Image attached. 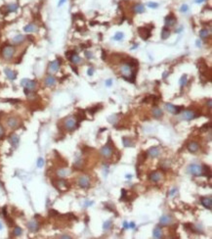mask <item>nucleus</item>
Returning <instances> with one entry per match:
<instances>
[{"label": "nucleus", "instance_id": "f257e3e1", "mask_svg": "<svg viewBox=\"0 0 212 239\" xmlns=\"http://www.w3.org/2000/svg\"><path fill=\"white\" fill-rule=\"evenodd\" d=\"M120 74L121 76H123L126 79H130L131 82H135V72L133 71V68H132L130 65L128 64H123L120 68Z\"/></svg>", "mask_w": 212, "mask_h": 239}, {"label": "nucleus", "instance_id": "f03ea898", "mask_svg": "<svg viewBox=\"0 0 212 239\" xmlns=\"http://www.w3.org/2000/svg\"><path fill=\"white\" fill-rule=\"evenodd\" d=\"M21 84H22V86H24V88H25L24 91H25V93L26 95H28L29 92L34 91L35 88H36V82H35V81H31V79H28V78L22 79Z\"/></svg>", "mask_w": 212, "mask_h": 239}, {"label": "nucleus", "instance_id": "7ed1b4c3", "mask_svg": "<svg viewBox=\"0 0 212 239\" xmlns=\"http://www.w3.org/2000/svg\"><path fill=\"white\" fill-rule=\"evenodd\" d=\"M16 52V48L13 45H6L2 48L1 50V55L5 60H10L12 59Z\"/></svg>", "mask_w": 212, "mask_h": 239}, {"label": "nucleus", "instance_id": "20e7f679", "mask_svg": "<svg viewBox=\"0 0 212 239\" xmlns=\"http://www.w3.org/2000/svg\"><path fill=\"white\" fill-rule=\"evenodd\" d=\"M64 126L68 131H73L75 128L78 126V123L76 119L72 118V117H69L68 119H65L64 122Z\"/></svg>", "mask_w": 212, "mask_h": 239}, {"label": "nucleus", "instance_id": "39448f33", "mask_svg": "<svg viewBox=\"0 0 212 239\" xmlns=\"http://www.w3.org/2000/svg\"><path fill=\"white\" fill-rule=\"evenodd\" d=\"M187 171L189 174L193 175L194 176H202V166H200V165H190L188 167Z\"/></svg>", "mask_w": 212, "mask_h": 239}, {"label": "nucleus", "instance_id": "423d86ee", "mask_svg": "<svg viewBox=\"0 0 212 239\" xmlns=\"http://www.w3.org/2000/svg\"><path fill=\"white\" fill-rule=\"evenodd\" d=\"M164 109L167 112L173 114V115H178L180 112H182V109H184V108L182 107V106H175V105L171 104V103H166L164 105Z\"/></svg>", "mask_w": 212, "mask_h": 239}, {"label": "nucleus", "instance_id": "0eeeda50", "mask_svg": "<svg viewBox=\"0 0 212 239\" xmlns=\"http://www.w3.org/2000/svg\"><path fill=\"white\" fill-rule=\"evenodd\" d=\"M77 183L81 188H89L90 187V177L85 175H82L78 177Z\"/></svg>", "mask_w": 212, "mask_h": 239}, {"label": "nucleus", "instance_id": "6e6552de", "mask_svg": "<svg viewBox=\"0 0 212 239\" xmlns=\"http://www.w3.org/2000/svg\"><path fill=\"white\" fill-rule=\"evenodd\" d=\"M138 33H139V35L143 38L144 40H147L152 35L150 30L148 29L147 26H140V28H138Z\"/></svg>", "mask_w": 212, "mask_h": 239}, {"label": "nucleus", "instance_id": "1a4fd4ad", "mask_svg": "<svg viewBox=\"0 0 212 239\" xmlns=\"http://www.w3.org/2000/svg\"><path fill=\"white\" fill-rule=\"evenodd\" d=\"M196 113L194 111H192V110H186V111H183L181 114V119H185V121H191V119H193L196 118Z\"/></svg>", "mask_w": 212, "mask_h": 239}, {"label": "nucleus", "instance_id": "9d476101", "mask_svg": "<svg viewBox=\"0 0 212 239\" xmlns=\"http://www.w3.org/2000/svg\"><path fill=\"white\" fill-rule=\"evenodd\" d=\"M112 152H113V150H112V147L110 145V142H109L107 145H105V146L101 149V154L106 158L111 157V156L112 155Z\"/></svg>", "mask_w": 212, "mask_h": 239}, {"label": "nucleus", "instance_id": "9b49d317", "mask_svg": "<svg viewBox=\"0 0 212 239\" xmlns=\"http://www.w3.org/2000/svg\"><path fill=\"white\" fill-rule=\"evenodd\" d=\"M60 66H61V63L58 61V60H55L53 62H51L49 64V67H48V72L50 74H55L57 73L59 69H60Z\"/></svg>", "mask_w": 212, "mask_h": 239}, {"label": "nucleus", "instance_id": "f8f14e48", "mask_svg": "<svg viewBox=\"0 0 212 239\" xmlns=\"http://www.w3.org/2000/svg\"><path fill=\"white\" fill-rule=\"evenodd\" d=\"M200 202L202 204V206L208 210H211L212 209V199L210 196H206V197H201L200 198Z\"/></svg>", "mask_w": 212, "mask_h": 239}, {"label": "nucleus", "instance_id": "ddd939ff", "mask_svg": "<svg viewBox=\"0 0 212 239\" xmlns=\"http://www.w3.org/2000/svg\"><path fill=\"white\" fill-rule=\"evenodd\" d=\"M149 179H150V181H153V182L160 181L162 179L161 172H159V171H153V172H150V176H149Z\"/></svg>", "mask_w": 212, "mask_h": 239}, {"label": "nucleus", "instance_id": "4468645a", "mask_svg": "<svg viewBox=\"0 0 212 239\" xmlns=\"http://www.w3.org/2000/svg\"><path fill=\"white\" fill-rule=\"evenodd\" d=\"M7 126H9L10 128H16L19 126V121L15 117H11V118H9V119H7Z\"/></svg>", "mask_w": 212, "mask_h": 239}, {"label": "nucleus", "instance_id": "2eb2a0df", "mask_svg": "<svg viewBox=\"0 0 212 239\" xmlns=\"http://www.w3.org/2000/svg\"><path fill=\"white\" fill-rule=\"evenodd\" d=\"M27 227L31 232H36L39 229V223L36 220H31L27 222Z\"/></svg>", "mask_w": 212, "mask_h": 239}, {"label": "nucleus", "instance_id": "dca6fc26", "mask_svg": "<svg viewBox=\"0 0 212 239\" xmlns=\"http://www.w3.org/2000/svg\"><path fill=\"white\" fill-rule=\"evenodd\" d=\"M4 73H5V75H6L7 77H8L9 79H11V81H15V79L17 78V73H16L15 71H13V70L6 68V69L4 70Z\"/></svg>", "mask_w": 212, "mask_h": 239}, {"label": "nucleus", "instance_id": "f3484780", "mask_svg": "<svg viewBox=\"0 0 212 239\" xmlns=\"http://www.w3.org/2000/svg\"><path fill=\"white\" fill-rule=\"evenodd\" d=\"M147 155L150 156V158H156L159 155V148L158 147H152L148 150Z\"/></svg>", "mask_w": 212, "mask_h": 239}, {"label": "nucleus", "instance_id": "a211bd4d", "mask_svg": "<svg viewBox=\"0 0 212 239\" xmlns=\"http://www.w3.org/2000/svg\"><path fill=\"white\" fill-rule=\"evenodd\" d=\"M44 82H45V85H46V86L51 87V86H54V85L56 84V78H55L53 76L49 75V76H47L46 77H45Z\"/></svg>", "mask_w": 212, "mask_h": 239}, {"label": "nucleus", "instance_id": "6ab92c4d", "mask_svg": "<svg viewBox=\"0 0 212 239\" xmlns=\"http://www.w3.org/2000/svg\"><path fill=\"white\" fill-rule=\"evenodd\" d=\"M171 222H172V218L170 216H167V215L162 216L161 218H160V220H159L160 225H168Z\"/></svg>", "mask_w": 212, "mask_h": 239}, {"label": "nucleus", "instance_id": "aec40b11", "mask_svg": "<svg viewBox=\"0 0 212 239\" xmlns=\"http://www.w3.org/2000/svg\"><path fill=\"white\" fill-rule=\"evenodd\" d=\"M176 18H174L173 16H167L165 19H164V23H165V26L167 28H170V26H173V25L176 24Z\"/></svg>", "mask_w": 212, "mask_h": 239}, {"label": "nucleus", "instance_id": "412c9836", "mask_svg": "<svg viewBox=\"0 0 212 239\" xmlns=\"http://www.w3.org/2000/svg\"><path fill=\"white\" fill-rule=\"evenodd\" d=\"M188 149H189V151L192 152V153H195V152L200 149V145H199L198 142H195V141H191V142L188 144Z\"/></svg>", "mask_w": 212, "mask_h": 239}, {"label": "nucleus", "instance_id": "4be33fe9", "mask_svg": "<svg viewBox=\"0 0 212 239\" xmlns=\"http://www.w3.org/2000/svg\"><path fill=\"white\" fill-rule=\"evenodd\" d=\"M9 142L12 144L13 147H18V145L20 143V138L18 135L16 134H11L9 137Z\"/></svg>", "mask_w": 212, "mask_h": 239}, {"label": "nucleus", "instance_id": "5701e85b", "mask_svg": "<svg viewBox=\"0 0 212 239\" xmlns=\"http://www.w3.org/2000/svg\"><path fill=\"white\" fill-rule=\"evenodd\" d=\"M152 112H153V116H154L156 119H160L162 116H163L162 110L158 107H154L152 109Z\"/></svg>", "mask_w": 212, "mask_h": 239}, {"label": "nucleus", "instance_id": "b1692460", "mask_svg": "<svg viewBox=\"0 0 212 239\" xmlns=\"http://www.w3.org/2000/svg\"><path fill=\"white\" fill-rule=\"evenodd\" d=\"M153 235L154 237L156 239H159L163 237V232H162L161 228L159 227H156L154 228V231H153Z\"/></svg>", "mask_w": 212, "mask_h": 239}, {"label": "nucleus", "instance_id": "393cba45", "mask_svg": "<svg viewBox=\"0 0 212 239\" xmlns=\"http://www.w3.org/2000/svg\"><path fill=\"white\" fill-rule=\"evenodd\" d=\"M25 40V36H24L23 34H18V35H16V36L12 39V42L14 44L19 45V44L23 43Z\"/></svg>", "mask_w": 212, "mask_h": 239}, {"label": "nucleus", "instance_id": "a878e982", "mask_svg": "<svg viewBox=\"0 0 212 239\" xmlns=\"http://www.w3.org/2000/svg\"><path fill=\"white\" fill-rule=\"evenodd\" d=\"M24 31L25 32H27V33H29V32H33L35 31H37V28L34 24H27L26 25L24 26Z\"/></svg>", "mask_w": 212, "mask_h": 239}, {"label": "nucleus", "instance_id": "bb28decb", "mask_svg": "<svg viewBox=\"0 0 212 239\" xmlns=\"http://www.w3.org/2000/svg\"><path fill=\"white\" fill-rule=\"evenodd\" d=\"M69 60H70V62L72 64H74V65H78V64L81 63V58L76 53H73L71 56L69 58Z\"/></svg>", "mask_w": 212, "mask_h": 239}, {"label": "nucleus", "instance_id": "cd10ccee", "mask_svg": "<svg viewBox=\"0 0 212 239\" xmlns=\"http://www.w3.org/2000/svg\"><path fill=\"white\" fill-rule=\"evenodd\" d=\"M58 185L57 187L58 189H62V190H66V189L69 188V184L67 182V180H64V179H61V180H58Z\"/></svg>", "mask_w": 212, "mask_h": 239}, {"label": "nucleus", "instance_id": "c85d7f7f", "mask_svg": "<svg viewBox=\"0 0 212 239\" xmlns=\"http://www.w3.org/2000/svg\"><path fill=\"white\" fill-rule=\"evenodd\" d=\"M170 34H171L170 30H169L167 26H164L161 31V39H163V40L167 39V38L170 36Z\"/></svg>", "mask_w": 212, "mask_h": 239}, {"label": "nucleus", "instance_id": "c756f323", "mask_svg": "<svg viewBox=\"0 0 212 239\" xmlns=\"http://www.w3.org/2000/svg\"><path fill=\"white\" fill-rule=\"evenodd\" d=\"M69 175V170L67 169H60L57 170V176L60 177H66Z\"/></svg>", "mask_w": 212, "mask_h": 239}, {"label": "nucleus", "instance_id": "7c9ffc66", "mask_svg": "<svg viewBox=\"0 0 212 239\" xmlns=\"http://www.w3.org/2000/svg\"><path fill=\"white\" fill-rule=\"evenodd\" d=\"M18 8H19L18 4H16V3H11V4H9V5L7 6V11L9 13H14L18 10Z\"/></svg>", "mask_w": 212, "mask_h": 239}, {"label": "nucleus", "instance_id": "2f4dec72", "mask_svg": "<svg viewBox=\"0 0 212 239\" xmlns=\"http://www.w3.org/2000/svg\"><path fill=\"white\" fill-rule=\"evenodd\" d=\"M122 143L124 145V147H133L134 146L133 141L130 138H128V137H123L122 138Z\"/></svg>", "mask_w": 212, "mask_h": 239}, {"label": "nucleus", "instance_id": "473e14b6", "mask_svg": "<svg viewBox=\"0 0 212 239\" xmlns=\"http://www.w3.org/2000/svg\"><path fill=\"white\" fill-rule=\"evenodd\" d=\"M134 11L137 14H142V13L145 12V6L143 4H137V5L134 6Z\"/></svg>", "mask_w": 212, "mask_h": 239}, {"label": "nucleus", "instance_id": "72a5a7b5", "mask_svg": "<svg viewBox=\"0 0 212 239\" xmlns=\"http://www.w3.org/2000/svg\"><path fill=\"white\" fill-rule=\"evenodd\" d=\"M209 34H210V32L208 30H206V29H203V30H201L200 32V36L201 38H207L209 36Z\"/></svg>", "mask_w": 212, "mask_h": 239}, {"label": "nucleus", "instance_id": "f704fd0d", "mask_svg": "<svg viewBox=\"0 0 212 239\" xmlns=\"http://www.w3.org/2000/svg\"><path fill=\"white\" fill-rule=\"evenodd\" d=\"M123 38H124V34H123V32H116V33L113 35V39H114V40H116V41L122 40Z\"/></svg>", "mask_w": 212, "mask_h": 239}, {"label": "nucleus", "instance_id": "c9c22d12", "mask_svg": "<svg viewBox=\"0 0 212 239\" xmlns=\"http://www.w3.org/2000/svg\"><path fill=\"white\" fill-rule=\"evenodd\" d=\"M146 158H147V153L142 152V153L139 155V157H138V163L143 164L144 162H145V160H146Z\"/></svg>", "mask_w": 212, "mask_h": 239}, {"label": "nucleus", "instance_id": "e433bc0d", "mask_svg": "<svg viewBox=\"0 0 212 239\" xmlns=\"http://www.w3.org/2000/svg\"><path fill=\"white\" fill-rule=\"evenodd\" d=\"M187 82H188L187 75H184V76H182V77L180 78V81H179L180 85H181V86H185V85L187 84Z\"/></svg>", "mask_w": 212, "mask_h": 239}, {"label": "nucleus", "instance_id": "4c0bfd02", "mask_svg": "<svg viewBox=\"0 0 212 239\" xmlns=\"http://www.w3.org/2000/svg\"><path fill=\"white\" fill-rule=\"evenodd\" d=\"M13 233H14V235H15V236H20V235H22L23 230H22V228H21L20 227H16L15 228H14Z\"/></svg>", "mask_w": 212, "mask_h": 239}, {"label": "nucleus", "instance_id": "58836bf2", "mask_svg": "<svg viewBox=\"0 0 212 239\" xmlns=\"http://www.w3.org/2000/svg\"><path fill=\"white\" fill-rule=\"evenodd\" d=\"M112 220H107L106 222L104 223L103 227H104V229H110V228L112 227Z\"/></svg>", "mask_w": 212, "mask_h": 239}, {"label": "nucleus", "instance_id": "ea45409f", "mask_svg": "<svg viewBox=\"0 0 212 239\" xmlns=\"http://www.w3.org/2000/svg\"><path fill=\"white\" fill-rule=\"evenodd\" d=\"M148 7H150V8H152V9H156V8H157L158 7V4L157 3H156V2H148Z\"/></svg>", "mask_w": 212, "mask_h": 239}, {"label": "nucleus", "instance_id": "a19ab883", "mask_svg": "<svg viewBox=\"0 0 212 239\" xmlns=\"http://www.w3.org/2000/svg\"><path fill=\"white\" fill-rule=\"evenodd\" d=\"M44 166V159L43 158H38L37 160V168H42Z\"/></svg>", "mask_w": 212, "mask_h": 239}, {"label": "nucleus", "instance_id": "79ce46f5", "mask_svg": "<svg viewBox=\"0 0 212 239\" xmlns=\"http://www.w3.org/2000/svg\"><path fill=\"white\" fill-rule=\"evenodd\" d=\"M88 111H89V113L91 114V115H94V114L96 113L97 111H99V107H98V106H96V107L90 108V109H89Z\"/></svg>", "mask_w": 212, "mask_h": 239}, {"label": "nucleus", "instance_id": "37998d69", "mask_svg": "<svg viewBox=\"0 0 212 239\" xmlns=\"http://www.w3.org/2000/svg\"><path fill=\"white\" fill-rule=\"evenodd\" d=\"M188 10H189V6L186 5V4H183V5L181 6V8H180V11H181L182 13L188 12Z\"/></svg>", "mask_w": 212, "mask_h": 239}, {"label": "nucleus", "instance_id": "c03bdc74", "mask_svg": "<svg viewBox=\"0 0 212 239\" xmlns=\"http://www.w3.org/2000/svg\"><path fill=\"white\" fill-rule=\"evenodd\" d=\"M84 54H85V57H86L87 59H92V58L94 57L93 53H92V52H89V51H85V53H84Z\"/></svg>", "mask_w": 212, "mask_h": 239}, {"label": "nucleus", "instance_id": "a18cd8bd", "mask_svg": "<svg viewBox=\"0 0 212 239\" xmlns=\"http://www.w3.org/2000/svg\"><path fill=\"white\" fill-rule=\"evenodd\" d=\"M4 133H5V130H4L3 126L0 125V138H2L4 136Z\"/></svg>", "mask_w": 212, "mask_h": 239}, {"label": "nucleus", "instance_id": "49530a36", "mask_svg": "<svg viewBox=\"0 0 212 239\" xmlns=\"http://www.w3.org/2000/svg\"><path fill=\"white\" fill-rule=\"evenodd\" d=\"M112 81L111 79V78H109V79H107L106 81V85L108 86V87H110V86H112Z\"/></svg>", "mask_w": 212, "mask_h": 239}, {"label": "nucleus", "instance_id": "de8ad7c7", "mask_svg": "<svg viewBox=\"0 0 212 239\" xmlns=\"http://www.w3.org/2000/svg\"><path fill=\"white\" fill-rule=\"evenodd\" d=\"M49 214H50V216H57V215H59V213L57 211H55V210H50Z\"/></svg>", "mask_w": 212, "mask_h": 239}, {"label": "nucleus", "instance_id": "09e8293b", "mask_svg": "<svg viewBox=\"0 0 212 239\" xmlns=\"http://www.w3.org/2000/svg\"><path fill=\"white\" fill-rule=\"evenodd\" d=\"M128 228H131V229L135 228V222H133V221L129 222V223H128Z\"/></svg>", "mask_w": 212, "mask_h": 239}, {"label": "nucleus", "instance_id": "8fccbe9b", "mask_svg": "<svg viewBox=\"0 0 212 239\" xmlns=\"http://www.w3.org/2000/svg\"><path fill=\"white\" fill-rule=\"evenodd\" d=\"M176 192H177V189H176V188H173L172 190H171V191H170V192H169V195H170V196H173V195L175 194V193H176Z\"/></svg>", "mask_w": 212, "mask_h": 239}, {"label": "nucleus", "instance_id": "3c124183", "mask_svg": "<svg viewBox=\"0 0 212 239\" xmlns=\"http://www.w3.org/2000/svg\"><path fill=\"white\" fill-rule=\"evenodd\" d=\"M87 75L88 76H93V69L92 68H90V69H88V72H87Z\"/></svg>", "mask_w": 212, "mask_h": 239}, {"label": "nucleus", "instance_id": "603ef678", "mask_svg": "<svg viewBox=\"0 0 212 239\" xmlns=\"http://www.w3.org/2000/svg\"><path fill=\"white\" fill-rule=\"evenodd\" d=\"M2 213H3V216L5 217V218H7V211H6V207H4L3 209H2Z\"/></svg>", "mask_w": 212, "mask_h": 239}, {"label": "nucleus", "instance_id": "864d4df0", "mask_svg": "<svg viewBox=\"0 0 212 239\" xmlns=\"http://www.w3.org/2000/svg\"><path fill=\"white\" fill-rule=\"evenodd\" d=\"M208 128H209V125H204L201 127V130H207Z\"/></svg>", "mask_w": 212, "mask_h": 239}, {"label": "nucleus", "instance_id": "5fc2aeb1", "mask_svg": "<svg viewBox=\"0 0 212 239\" xmlns=\"http://www.w3.org/2000/svg\"><path fill=\"white\" fill-rule=\"evenodd\" d=\"M195 45H196L198 47H200V46H201V41H200V39H198V40L195 41Z\"/></svg>", "mask_w": 212, "mask_h": 239}, {"label": "nucleus", "instance_id": "6e6d98bb", "mask_svg": "<svg viewBox=\"0 0 212 239\" xmlns=\"http://www.w3.org/2000/svg\"><path fill=\"white\" fill-rule=\"evenodd\" d=\"M66 1H67V0H60L59 3H58V6H62L64 3H66Z\"/></svg>", "mask_w": 212, "mask_h": 239}, {"label": "nucleus", "instance_id": "4d7b16f0", "mask_svg": "<svg viewBox=\"0 0 212 239\" xmlns=\"http://www.w3.org/2000/svg\"><path fill=\"white\" fill-rule=\"evenodd\" d=\"M7 101H11V103H18V102H20V100H17V99H8Z\"/></svg>", "mask_w": 212, "mask_h": 239}, {"label": "nucleus", "instance_id": "13d9d810", "mask_svg": "<svg viewBox=\"0 0 212 239\" xmlns=\"http://www.w3.org/2000/svg\"><path fill=\"white\" fill-rule=\"evenodd\" d=\"M92 204H93V202H92V201H91V202H86L84 206H85V207H89V206H91Z\"/></svg>", "mask_w": 212, "mask_h": 239}, {"label": "nucleus", "instance_id": "bf43d9fd", "mask_svg": "<svg viewBox=\"0 0 212 239\" xmlns=\"http://www.w3.org/2000/svg\"><path fill=\"white\" fill-rule=\"evenodd\" d=\"M123 227L124 228H128V222L127 221H123Z\"/></svg>", "mask_w": 212, "mask_h": 239}, {"label": "nucleus", "instance_id": "052dcab7", "mask_svg": "<svg viewBox=\"0 0 212 239\" xmlns=\"http://www.w3.org/2000/svg\"><path fill=\"white\" fill-rule=\"evenodd\" d=\"M61 238H68V239H69V238H70V236H69V235H64V236H61Z\"/></svg>", "mask_w": 212, "mask_h": 239}, {"label": "nucleus", "instance_id": "680f3d73", "mask_svg": "<svg viewBox=\"0 0 212 239\" xmlns=\"http://www.w3.org/2000/svg\"><path fill=\"white\" fill-rule=\"evenodd\" d=\"M203 1H205V0H195V3H202Z\"/></svg>", "mask_w": 212, "mask_h": 239}, {"label": "nucleus", "instance_id": "e2e57ef3", "mask_svg": "<svg viewBox=\"0 0 212 239\" xmlns=\"http://www.w3.org/2000/svg\"><path fill=\"white\" fill-rule=\"evenodd\" d=\"M207 104H208V107L210 109V108H211V100H208V103H207Z\"/></svg>", "mask_w": 212, "mask_h": 239}, {"label": "nucleus", "instance_id": "0e129e2a", "mask_svg": "<svg viewBox=\"0 0 212 239\" xmlns=\"http://www.w3.org/2000/svg\"><path fill=\"white\" fill-rule=\"evenodd\" d=\"M137 47H138V44H135V45H134V46H133V47H132L131 49H132V50H134V49H136V48H137Z\"/></svg>", "mask_w": 212, "mask_h": 239}, {"label": "nucleus", "instance_id": "69168bd1", "mask_svg": "<svg viewBox=\"0 0 212 239\" xmlns=\"http://www.w3.org/2000/svg\"><path fill=\"white\" fill-rule=\"evenodd\" d=\"M125 177H126V178H131L132 176H131V175H126V176H125Z\"/></svg>", "mask_w": 212, "mask_h": 239}, {"label": "nucleus", "instance_id": "338daca9", "mask_svg": "<svg viewBox=\"0 0 212 239\" xmlns=\"http://www.w3.org/2000/svg\"><path fill=\"white\" fill-rule=\"evenodd\" d=\"M2 227H2V223H1V222H0V230H1V229H2Z\"/></svg>", "mask_w": 212, "mask_h": 239}]
</instances>
